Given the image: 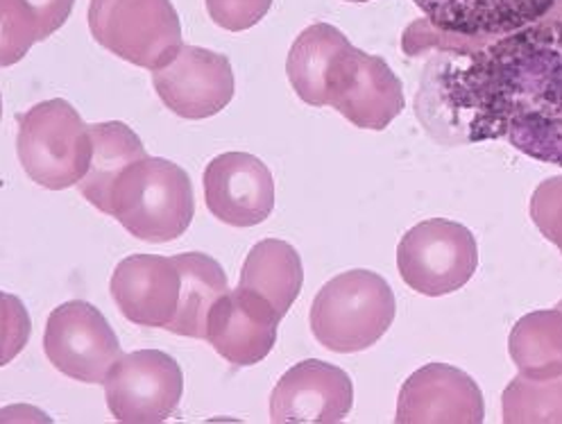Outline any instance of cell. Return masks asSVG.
Returning a JSON list of instances; mask_svg holds the SVG:
<instances>
[{
    "label": "cell",
    "mask_w": 562,
    "mask_h": 424,
    "mask_svg": "<svg viewBox=\"0 0 562 424\" xmlns=\"http://www.w3.org/2000/svg\"><path fill=\"white\" fill-rule=\"evenodd\" d=\"M485 417L479 383L463 370L447 364H429L413 372L400 391V424L463 422L481 424Z\"/></svg>",
    "instance_id": "13"
},
{
    "label": "cell",
    "mask_w": 562,
    "mask_h": 424,
    "mask_svg": "<svg viewBox=\"0 0 562 424\" xmlns=\"http://www.w3.org/2000/svg\"><path fill=\"white\" fill-rule=\"evenodd\" d=\"M204 200L221 223L255 227L274 209L272 172L255 155L225 153L204 170Z\"/></svg>",
    "instance_id": "11"
},
{
    "label": "cell",
    "mask_w": 562,
    "mask_h": 424,
    "mask_svg": "<svg viewBox=\"0 0 562 424\" xmlns=\"http://www.w3.org/2000/svg\"><path fill=\"white\" fill-rule=\"evenodd\" d=\"M355 404L349 375L321 359L293 366L279 379L270 398V417L277 424H334L342 422Z\"/></svg>",
    "instance_id": "12"
},
{
    "label": "cell",
    "mask_w": 562,
    "mask_h": 424,
    "mask_svg": "<svg viewBox=\"0 0 562 424\" xmlns=\"http://www.w3.org/2000/svg\"><path fill=\"white\" fill-rule=\"evenodd\" d=\"M510 359L531 379L562 375V311L544 309L519 317L508 338Z\"/></svg>",
    "instance_id": "21"
},
{
    "label": "cell",
    "mask_w": 562,
    "mask_h": 424,
    "mask_svg": "<svg viewBox=\"0 0 562 424\" xmlns=\"http://www.w3.org/2000/svg\"><path fill=\"white\" fill-rule=\"evenodd\" d=\"M427 21L456 37H499L544 21L560 0H413Z\"/></svg>",
    "instance_id": "16"
},
{
    "label": "cell",
    "mask_w": 562,
    "mask_h": 424,
    "mask_svg": "<svg viewBox=\"0 0 562 424\" xmlns=\"http://www.w3.org/2000/svg\"><path fill=\"white\" fill-rule=\"evenodd\" d=\"M89 127L93 138V155H91V164L85 180L78 187H80V193L98 211L112 216V198L121 175L132 164H136L138 159H144L148 155L136 132L121 121L95 123Z\"/></svg>",
    "instance_id": "17"
},
{
    "label": "cell",
    "mask_w": 562,
    "mask_h": 424,
    "mask_svg": "<svg viewBox=\"0 0 562 424\" xmlns=\"http://www.w3.org/2000/svg\"><path fill=\"white\" fill-rule=\"evenodd\" d=\"M76 0H0V66L21 62L27 51L55 34Z\"/></svg>",
    "instance_id": "19"
},
{
    "label": "cell",
    "mask_w": 562,
    "mask_h": 424,
    "mask_svg": "<svg viewBox=\"0 0 562 424\" xmlns=\"http://www.w3.org/2000/svg\"><path fill=\"white\" fill-rule=\"evenodd\" d=\"M153 85L172 114L191 121L223 112L236 87L232 62L198 46H182L168 66L153 70Z\"/></svg>",
    "instance_id": "10"
},
{
    "label": "cell",
    "mask_w": 562,
    "mask_h": 424,
    "mask_svg": "<svg viewBox=\"0 0 562 424\" xmlns=\"http://www.w3.org/2000/svg\"><path fill=\"white\" fill-rule=\"evenodd\" d=\"M93 40L116 57L159 70L182 51V23L170 0H91Z\"/></svg>",
    "instance_id": "5"
},
{
    "label": "cell",
    "mask_w": 562,
    "mask_h": 424,
    "mask_svg": "<svg viewBox=\"0 0 562 424\" xmlns=\"http://www.w3.org/2000/svg\"><path fill=\"white\" fill-rule=\"evenodd\" d=\"M44 349L61 375L82 383H104L123 359L108 317L85 300L66 302L48 315Z\"/></svg>",
    "instance_id": "8"
},
{
    "label": "cell",
    "mask_w": 562,
    "mask_h": 424,
    "mask_svg": "<svg viewBox=\"0 0 562 424\" xmlns=\"http://www.w3.org/2000/svg\"><path fill=\"white\" fill-rule=\"evenodd\" d=\"M395 293L372 270H347L336 275L315 295L311 306V332L336 355H355L372 347L395 321Z\"/></svg>",
    "instance_id": "2"
},
{
    "label": "cell",
    "mask_w": 562,
    "mask_h": 424,
    "mask_svg": "<svg viewBox=\"0 0 562 424\" xmlns=\"http://www.w3.org/2000/svg\"><path fill=\"white\" fill-rule=\"evenodd\" d=\"M302 281L304 268L295 247L286 241L266 238L245 259L238 289L261 295L279 317H284L302 291Z\"/></svg>",
    "instance_id": "18"
},
{
    "label": "cell",
    "mask_w": 562,
    "mask_h": 424,
    "mask_svg": "<svg viewBox=\"0 0 562 424\" xmlns=\"http://www.w3.org/2000/svg\"><path fill=\"white\" fill-rule=\"evenodd\" d=\"M195 214L189 172L161 157L132 164L116 182L112 216L138 241L168 243L180 238Z\"/></svg>",
    "instance_id": "3"
},
{
    "label": "cell",
    "mask_w": 562,
    "mask_h": 424,
    "mask_svg": "<svg viewBox=\"0 0 562 424\" xmlns=\"http://www.w3.org/2000/svg\"><path fill=\"white\" fill-rule=\"evenodd\" d=\"M370 53L351 46L345 34L329 25L315 23L300 32L289 59V80L306 104L334 108L338 112L347 96L357 89Z\"/></svg>",
    "instance_id": "7"
},
{
    "label": "cell",
    "mask_w": 562,
    "mask_h": 424,
    "mask_svg": "<svg viewBox=\"0 0 562 424\" xmlns=\"http://www.w3.org/2000/svg\"><path fill=\"white\" fill-rule=\"evenodd\" d=\"M270 8L272 0H206L209 16L229 32L255 27Z\"/></svg>",
    "instance_id": "24"
},
{
    "label": "cell",
    "mask_w": 562,
    "mask_h": 424,
    "mask_svg": "<svg viewBox=\"0 0 562 424\" xmlns=\"http://www.w3.org/2000/svg\"><path fill=\"white\" fill-rule=\"evenodd\" d=\"M347 3H370V0H347Z\"/></svg>",
    "instance_id": "25"
},
{
    "label": "cell",
    "mask_w": 562,
    "mask_h": 424,
    "mask_svg": "<svg viewBox=\"0 0 562 424\" xmlns=\"http://www.w3.org/2000/svg\"><path fill=\"white\" fill-rule=\"evenodd\" d=\"M558 309H560V311H562V300H560V302H558Z\"/></svg>",
    "instance_id": "26"
},
{
    "label": "cell",
    "mask_w": 562,
    "mask_h": 424,
    "mask_svg": "<svg viewBox=\"0 0 562 424\" xmlns=\"http://www.w3.org/2000/svg\"><path fill=\"white\" fill-rule=\"evenodd\" d=\"M182 275L178 315L168 332L189 338L206 336V321L214 304L229 291L223 266L202 253H184L175 257Z\"/></svg>",
    "instance_id": "20"
},
{
    "label": "cell",
    "mask_w": 562,
    "mask_h": 424,
    "mask_svg": "<svg viewBox=\"0 0 562 424\" xmlns=\"http://www.w3.org/2000/svg\"><path fill=\"white\" fill-rule=\"evenodd\" d=\"M408 55L438 46L422 76L415 110L453 144L506 138L513 148L562 166V21H540L499 37H456L413 23ZM447 141V144H449Z\"/></svg>",
    "instance_id": "1"
},
{
    "label": "cell",
    "mask_w": 562,
    "mask_h": 424,
    "mask_svg": "<svg viewBox=\"0 0 562 424\" xmlns=\"http://www.w3.org/2000/svg\"><path fill=\"white\" fill-rule=\"evenodd\" d=\"M531 219L547 241L562 253V175L544 180L531 198Z\"/></svg>",
    "instance_id": "23"
},
{
    "label": "cell",
    "mask_w": 562,
    "mask_h": 424,
    "mask_svg": "<svg viewBox=\"0 0 562 424\" xmlns=\"http://www.w3.org/2000/svg\"><path fill=\"white\" fill-rule=\"evenodd\" d=\"M281 323L274 306L250 291H227L209 313L206 341L232 366H255L263 361Z\"/></svg>",
    "instance_id": "15"
},
{
    "label": "cell",
    "mask_w": 562,
    "mask_h": 424,
    "mask_svg": "<svg viewBox=\"0 0 562 424\" xmlns=\"http://www.w3.org/2000/svg\"><path fill=\"white\" fill-rule=\"evenodd\" d=\"M19 159L27 178L48 191L80 185L91 164L93 138L74 104L55 98L19 116Z\"/></svg>",
    "instance_id": "4"
},
{
    "label": "cell",
    "mask_w": 562,
    "mask_h": 424,
    "mask_svg": "<svg viewBox=\"0 0 562 424\" xmlns=\"http://www.w3.org/2000/svg\"><path fill=\"white\" fill-rule=\"evenodd\" d=\"M502 415L506 424L562 422V375L531 379L517 375L504 391Z\"/></svg>",
    "instance_id": "22"
},
{
    "label": "cell",
    "mask_w": 562,
    "mask_h": 424,
    "mask_svg": "<svg viewBox=\"0 0 562 424\" xmlns=\"http://www.w3.org/2000/svg\"><path fill=\"white\" fill-rule=\"evenodd\" d=\"M397 268L406 284L427 298L463 289L479 268L474 234L447 219L411 227L397 245Z\"/></svg>",
    "instance_id": "6"
},
{
    "label": "cell",
    "mask_w": 562,
    "mask_h": 424,
    "mask_svg": "<svg viewBox=\"0 0 562 424\" xmlns=\"http://www.w3.org/2000/svg\"><path fill=\"white\" fill-rule=\"evenodd\" d=\"M110 289L130 323L168 330L178 315L182 275L175 257L132 255L116 266Z\"/></svg>",
    "instance_id": "14"
},
{
    "label": "cell",
    "mask_w": 562,
    "mask_h": 424,
    "mask_svg": "<svg viewBox=\"0 0 562 424\" xmlns=\"http://www.w3.org/2000/svg\"><path fill=\"white\" fill-rule=\"evenodd\" d=\"M184 375L172 357L159 349L123 355L104 381V398L123 424H161L180 406Z\"/></svg>",
    "instance_id": "9"
}]
</instances>
